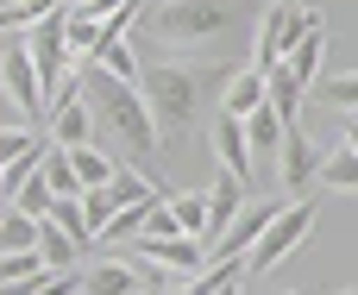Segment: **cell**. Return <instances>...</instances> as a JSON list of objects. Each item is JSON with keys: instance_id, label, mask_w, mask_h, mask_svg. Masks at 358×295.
Masks as SVG:
<instances>
[{"instance_id": "1", "label": "cell", "mask_w": 358, "mask_h": 295, "mask_svg": "<svg viewBox=\"0 0 358 295\" xmlns=\"http://www.w3.org/2000/svg\"><path fill=\"white\" fill-rule=\"evenodd\" d=\"M132 88H138V101H145V113L157 126V145L164 138L182 145L201 126V94L214 88V75L208 69H189V63H145Z\"/></svg>"}, {"instance_id": "2", "label": "cell", "mask_w": 358, "mask_h": 295, "mask_svg": "<svg viewBox=\"0 0 358 295\" xmlns=\"http://www.w3.org/2000/svg\"><path fill=\"white\" fill-rule=\"evenodd\" d=\"M82 88L94 94L88 113H94V126L113 138V151H126V164L145 170V164L157 157V126H151L138 88H132V82H113V75H101V69H88V63H82Z\"/></svg>"}, {"instance_id": "3", "label": "cell", "mask_w": 358, "mask_h": 295, "mask_svg": "<svg viewBox=\"0 0 358 295\" xmlns=\"http://www.w3.org/2000/svg\"><path fill=\"white\" fill-rule=\"evenodd\" d=\"M164 44H208V38H220L227 25H239V6L233 0H157V6H145L138 13Z\"/></svg>"}, {"instance_id": "4", "label": "cell", "mask_w": 358, "mask_h": 295, "mask_svg": "<svg viewBox=\"0 0 358 295\" xmlns=\"http://www.w3.org/2000/svg\"><path fill=\"white\" fill-rule=\"evenodd\" d=\"M308 233H315V201H283V208L264 220V233L252 239V252L239 258V271H245V277L277 271V264H283V258H289V252H296Z\"/></svg>"}, {"instance_id": "5", "label": "cell", "mask_w": 358, "mask_h": 295, "mask_svg": "<svg viewBox=\"0 0 358 295\" xmlns=\"http://www.w3.org/2000/svg\"><path fill=\"white\" fill-rule=\"evenodd\" d=\"M315 19V6L308 0H271L264 6V19H258V63L252 69H271V63H283V50L296 44V31Z\"/></svg>"}, {"instance_id": "6", "label": "cell", "mask_w": 358, "mask_h": 295, "mask_svg": "<svg viewBox=\"0 0 358 295\" xmlns=\"http://www.w3.org/2000/svg\"><path fill=\"white\" fill-rule=\"evenodd\" d=\"M19 44H25V57H31V69H38V88H44V101H50V88L76 69V63H69V44H63V13L38 19Z\"/></svg>"}, {"instance_id": "7", "label": "cell", "mask_w": 358, "mask_h": 295, "mask_svg": "<svg viewBox=\"0 0 358 295\" xmlns=\"http://www.w3.org/2000/svg\"><path fill=\"white\" fill-rule=\"evenodd\" d=\"M0 88H6V101L25 113V126L38 132V126H44V88H38V69H31V57H25L19 38L0 50Z\"/></svg>"}, {"instance_id": "8", "label": "cell", "mask_w": 358, "mask_h": 295, "mask_svg": "<svg viewBox=\"0 0 358 295\" xmlns=\"http://www.w3.org/2000/svg\"><path fill=\"white\" fill-rule=\"evenodd\" d=\"M283 69H289L302 88H308L315 75H327V19H321V6H315V19L296 31V44L283 50Z\"/></svg>"}, {"instance_id": "9", "label": "cell", "mask_w": 358, "mask_h": 295, "mask_svg": "<svg viewBox=\"0 0 358 295\" xmlns=\"http://www.w3.org/2000/svg\"><path fill=\"white\" fill-rule=\"evenodd\" d=\"M315 164H321V145L289 126L283 145H277V176H283V189H289V195H308V189H315Z\"/></svg>"}, {"instance_id": "10", "label": "cell", "mask_w": 358, "mask_h": 295, "mask_svg": "<svg viewBox=\"0 0 358 295\" xmlns=\"http://www.w3.org/2000/svg\"><path fill=\"white\" fill-rule=\"evenodd\" d=\"M208 145H214V157H220V176H233L239 189H252V151H245V132H239V120L214 113V132H208Z\"/></svg>"}, {"instance_id": "11", "label": "cell", "mask_w": 358, "mask_h": 295, "mask_svg": "<svg viewBox=\"0 0 358 295\" xmlns=\"http://www.w3.org/2000/svg\"><path fill=\"white\" fill-rule=\"evenodd\" d=\"M258 75H264V107H271L283 126H296V120H302V107H308V101H302L308 88H302L283 63H271V69H258Z\"/></svg>"}, {"instance_id": "12", "label": "cell", "mask_w": 358, "mask_h": 295, "mask_svg": "<svg viewBox=\"0 0 358 295\" xmlns=\"http://www.w3.org/2000/svg\"><path fill=\"white\" fill-rule=\"evenodd\" d=\"M208 195V233H201V245H214L233 220H239V208H245V189L233 182V176H214V189H201Z\"/></svg>"}, {"instance_id": "13", "label": "cell", "mask_w": 358, "mask_h": 295, "mask_svg": "<svg viewBox=\"0 0 358 295\" xmlns=\"http://www.w3.org/2000/svg\"><path fill=\"white\" fill-rule=\"evenodd\" d=\"M264 107V75L258 69H233L227 82H220V113L227 120H245V113H258Z\"/></svg>"}, {"instance_id": "14", "label": "cell", "mask_w": 358, "mask_h": 295, "mask_svg": "<svg viewBox=\"0 0 358 295\" xmlns=\"http://www.w3.org/2000/svg\"><path fill=\"white\" fill-rule=\"evenodd\" d=\"M239 132H245V151H252V164H258V157H277V145H283V132H289V126H283L271 107H258V113H245V120H239Z\"/></svg>"}, {"instance_id": "15", "label": "cell", "mask_w": 358, "mask_h": 295, "mask_svg": "<svg viewBox=\"0 0 358 295\" xmlns=\"http://www.w3.org/2000/svg\"><path fill=\"white\" fill-rule=\"evenodd\" d=\"M82 295H138V271L126 258H101L88 277H82Z\"/></svg>"}, {"instance_id": "16", "label": "cell", "mask_w": 358, "mask_h": 295, "mask_svg": "<svg viewBox=\"0 0 358 295\" xmlns=\"http://www.w3.org/2000/svg\"><path fill=\"white\" fill-rule=\"evenodd\" d=\"M315 189H334V195H352L358 189V151L352 145H340V151H327L315 164Z\"/></svg>"}, {"instance_id": "17", "label": "cell", "mask_w": 358, "mask_h": 295, "mask_svg": "<svg viewBox=\"0 0 358 295\" xmlns=\"http://www.w3.org/2000/svg\"><path fill=\"white\" fill-rule=\"evenodd\" d=\"M88 69H101V75H113V82H138V44L132 38H113V44H101L94 57H88Z\"/></svg>"}, {"instance_id": "18", "label": "cell", "mask_w": 358, "mask_h": 295, "mask_svg": "<svg viewBox=\"0 0 358 295\" xmlns=\"http://www.w3.org/2000/svg\"><path fill=\"white\" fill-rule=\"evenodd\" d=\"M302 101H308V107H334V113H352L358 107V82L346 75V69H340V75H315Z\"/></svg>"}, {"instance_id": "19", "label": "cell", "mask_w": 358, "mask_h": 295, "mask_svg": "<svg viewBox=\"0 0 358 295\" xmlns=\"http://www.w3.org/2000/svg\"><path fill=\"white\" fill-rule=\"evenodd\" d=\"M164 208H170V226H176L182 239H201V233H208V195H201V189L164 195Z\"/></svg>"}, {"instance_id": "20", "label": "cell", "mask_w": 358, "mask_h": 295, "mask_svg": "<svg viewBox=\"0 0 358 295\" xmlns=\"http://www.w3.org/2000/svg\"><path fill=\"white\" fill-rule=\"evenodd\" d=\"M113 151H101V145H76L69 151V170H76V189H101L107 176H113Z\"/></svg>"}, {"instance_id": "21", "label": "cell", "mask_w": 358, "mask_h": 295, "mask_svg": "<svg viewBox=\"0 0 358 295\" xmlns=\"http://www.w3.org/2000/svg\"><path fill=\"white\" fill-rule=\"evenodd\" d=\"M38 176H44V189H50V201H69V195H82V189H76V170H69V151H57V145H44V157H38Z\"/></svg>"}, {"instance_id": "22", "label": "cell", "mask_w": 358, "mask_h": 295, "mask_svg": "<svg viewBox=\"0 0 358 295\" xmlns=\"http://www.w3.org/2000/svg\"><path fill=\"white\" fill-rule=\"evenodd\" d=\"M157 201H164V195H157ZM157 201H132V208H120V214H113V220H107L94 239H101L107 252H113V245H126V239H138V233H145V214H151Z\"/></svg>"}, {"instance_id": "23", "label": "cell", "mask_w": 358, "mask_h": 295, "mask_svg": "<svg viewBox=\"0 0 358 295\" xmlns=\"http://www.w3.org/2000/svg\"><path fill=\"white\" fill-rule=\"evenodd\" d=\"M31 252H38V264H44V271H69V264H76V245H69V239H63L50 220H38V239H31Z\"/></svg>"}, {"instance_id": "24", "label": "cell", "mask_w": 358, "mask_h": 295, "mask_svg": "<svg viewBox=\"0 0 358 295\" xmlns=\"http://www.w3.org/2000/svg\"><path fill=\"white\" fill-rule=\"evenodd\" d=\"M50 13H63V0H6V6H0V31H31V25L50 19Z\"/></svg>"}, {"instance_id": "25", "label": "cell", "mask_w": 358, "mask_h": 295, "mask_svg": "<svg viewBox=\"0 0 358 295\" xmlns=\"http://www.w3.org/2000/svg\"><path fill=\"white\" fill-rule=\"evenodd\" d=\"M6 208H13V214H25V220H44V214H50V189H44V176L31 170V176L6 195Z\"/></svg>"}, {"instance_id": "26", "label": "cell", "mask_w": 358, "mask_h": 295, "mask_svg": "<svg viewBox=\"0 0 358 295\" xmlns=\"http://www.w3.org/2000/svg\"><path fill=\"white\" fill-rule=\"evenodd\" d=\"M31 239H38V220L0 208V252H31Z\"/></svg>"}, {"instance_id": "27", "label": "cell", "mask_w": 358, "mask_h": 295, "mask_svg": "<svg viewBox=\"0 0 358 295\" xmlns=\"http://www.w3.org/2000/svg\"><path fill=\"white\" fill-rule=\"evenodd\" d=\"M31 151H44V132H31V126H0V170H6L13 157H31Z\"/></svg>"}, {"instance_id": "28", "label": "cell", "mask_w": 358, "mask_h": 295, "mask_svg": "<svg viewBox=\"0 0 358 295\" xmlns=\"http://www.w3.org/2000/svg\"><path fill=\"white\" fill-rule=\"evenodd\" d=\"M0 208H6V176H0Z\"/></svg>"}, {"instance_id": "29", "label": "cell", "mask_w": 358, "mask_h": 295, "mask_svg": "<svg viewBox=\"0 0 358 295\" xmlns=\"http://www.w3.org/2000/svg\"><path fill=\"white\" fill-rule=\"evenodd\" d=\"M138 295H157V289H138Z\"/></svg>"}, {"instance_id": "30", "label": "cell", "mask_w": 358, "mask_h": 295, "mask_svg": "<svg viewBox=\"0 0 358 295\" xmlns=\"http://www.w3.org/2000/svg\"><path fill=\"white\" fill-rule=\"evenodd\" d=\"M220 295H239V289H220Z\"/></svg>"}, {"instance_id": "31", "label": "cell", "mask_w": 358, "mask_h": 295, "mask_svg": "<svg viewBox=\"0 0 358 295\" xmlns=\"http://www.w3.org/2000/svg\"><path fill=\"white\" fill-rule=\"evenodd\" d=\"M340 295H352V289H340Z\"/></svg>"}]
</instances>
